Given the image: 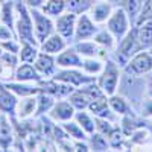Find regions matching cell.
Wrapping results in <instances>:
<instances>
[{
	"mask_svg": "<svg viewBox=\"0 0 152 152\" xmlns=\"http://www.w3.org/2000/svg\"><path fill=\"white\" fill-rule=\"evenodd\" d=\"M18 12L20 14H18V21H17V29H18V34L21 37V40L35 44V40L32 37V23H31V18L28 15L26 8L18 5Z\"/></svg>",
	"mask_w": 152,
	"mask_h": 152,
	"instance_id": "6da1fadb",
	"label": "cell"
},
{
	"mask_svg": "<svg viewBox=\"0 0 152 152\" xmlns=\"http://www.w3.org/2000/svg\"><path fill=\"white\" fill-rule=\"evenodd\" d=\"M32 17L35 20V32H37V38L40 41H43L44 38L49 35V32L52 31V23L49 18H46L44 15H41L40 12H32Z\"/></svg>",
	"mask_w": 152,
	"mask_h": 152,
	"instance_id": "7a4b0ae2",
	"label": "cell"
},
{
	"mask_svg": "<svg viewBox=\"0 0 152 152\" xmlns=\"http://www.w3.org/2000/svg\"><path fill=\"white\" fill-rule=\"evenodd\" d=\"M116 82H117V70L113 64L108 66L107 72H105V76L102 79V87L107 93H113L114 91V87H116Z\"/></svg>",
	"mask_w": 152,
	"mask_h": 152,
	"instance_id": "3957f363",
	"label": "cell"
},
{
	"mask_svg": "<svg viewBox=\"0 0 152 152\" xmlns=\"http://www.w3.org/2000/svg\"><path fill=\"white\" fill-rule=\"evenodd\" d=\"M110 29L116 34L117 37H120L126 31V18H125V14H123L122 11H117L116 14H114V17L111 18Z\"/></svg>",
	"mask_w": 152,
	"mask_h": 152,
	"instance_id": "277c9868",
	"label": "cell"
},
{
	"mask_svg": "<svg viewBox=\"0 0 152 152\" xmlns=\"http://www.w3.org/2000/svg\"><path fill=\"white\" fill-rule=\"evenodd\" d=\"M132 70L138 72V73H143V72H148L149 69H152V59L146 55V53H142L134 58L132 64H131Z\"/></svg>",
	"mask_w": 152,
	"mask_h": 152,
	"instance_id": "5b68a950",
	"label": "cell"
},
{
	"mask_svg": "<svg viewBox=\"0 0 152 152\" xmlns=\"http://www.w3.org/2000/svg\"><path fill=\"white\" fill-rule=\"evenodd\" d=\"M73 20L75 17L73 15H62L61 18H58L56 21V28L58 31L64 35V37H70L72 35V31H73Z\"/></svg>",
	"mask_w": 152,
	"mask_h": 152,
	"instance_id": "8992f818",
	"label": "cell"
},
{
	"mask_svg": "<svg viewBox=\"0 0 152 152\" xmlns=\"http://www.w3.org/2000/svg\"><path fill=\"white\" fill-rule=\"evenodd\" d=\"M64 47V43L59 37H52L50 40H47L44 44H43V52H47V53H56L59 50Z\"/></svg>",
	"mask_w": 152,
	"mask_h": 152,
	"instance_id": "52a82bcc",
	"label": "cell"
},
{
	"mask_svg": "<svg viewBox=\"0 0 152 152\" xmlns=\"http://www.w3.org/2000/svg\"><path fill=\"white\" fill-rule=\"evenodd\" d=\"M17 79L18 81H31V79H38V75L35 73L34 67L29 64H24L17 70Z\"/></svg>",
	"mask_w": 152,
	"mask_h": 152,
	"instance_id": "ba28073f",
	"label": "cell"
},
{
	"mask_svg": "<svg viewBox=\"0 0 152 152\" xmlns=\"http://www.w3.org/2000/svg\"><path fill=\"white\" fill-rule=\"evenodd\" d=\"M14 105H15V97L11 96L5 88H2V91H0V110L12 111Z\"/></svg>",
	"mask_w": 152,
	"mask_h": 152,
	"instance_id": "9c48e42d",
	"label": "cell"
},
{
	"mask_svg": "<svg viewBox=\"0 0 152 152\" xmlns=\"http://www.w3.org/2000/svg\"><path fill=\"white\" fill-rule=\"evenodd\" d=\"M35 102H37V100H35L34 97H29V99L21 100L20 105H18V116H20L21 119H24V117H28L29 114H32V113H34Z\"/></svg>",
	"mask_w": 152,
	"mask_h": 152,
	"instance_id": "30bf717a",
	"label": "cell"
},
{
	"mask_svg": "<svg viewBox=\"0 0 152 152\" xmlns=\"http://www.w3.org/2000/svg\"><path fill=\"white\" fill-rule=\"evenodd\" d=\"M93 32H94V28L90 23V20H88L87 17H82L81 21H79V28H78V38L81 40V38H85L88 35H91Z\"/></svg>",
	"mask_w": 152,
	"mask_h": 152,
	"instance_id": "8fae6325",
	"label": "cell"
},
{
	"mask_svg": "<svg viewBox=\"0 0 152 152\" xmlns=\"http://www.w3.org/2000/svg\"><path fill=\"white\" fill-rule=\"evenodd\" d=\"M35 66H37L38 70L43 72V73H50V72H52V69H53L52 59H50L49 56H46V55H40V56H38Z\"/></svg>",
	"mask_w": 152,
	"mask_h": 152,
	"instance_id": "7c38bea8",
	"label": "cell"
},
{
	"mask_svg": "<svg viewBox=\"0 0 152 152\" xmlns=\"http://www.w3.org/2000/svg\"><path fill=\"white\" fill-rule=\"evenodd\" d=\"M53 117L61 119V120L72 117V107L67 105V104H64V102H62V104H58L56 108H55V113H53Z\"/></svg>",
	"mask_w": 152,
	"mask_h": 152,
	"instance_id": "4fadbf2b",
	"label": "cell"
},
{
	"mask_svg": "<svg viewBox=\"0 0 152 152\" xmlns=\"http://www.w3.org/2000/svg\"><path fill=\"white\" fill-rule=\"evenodd\" d=\"M0 137H2L3 146L6 148L8 146V140H11V128H9L5 116H2V119H0Z\"/></svg>",
	"mask_w": 152,
	"mask_h": 152,
	"instance_id": "5bb4252c",
	"label": "cell"
},
{
	"mask_svg": "<svg viewBox=\"0 0 152 152\" xmlns=\"http://www.w3.org/2000/svg\"><path fill=\"white\" fill-rule=\"evenodd\" d=\"M58 62H59V66H82L78 59V56L72 52H66L64 55H61Z\"/></svg>",
	"mask_w": 152,
	"mask_h": 152,
	"instance_id": "9a60e30c",
	"label": "cell"
},
{
	"mask_svg": "<svg viewBox=\"0 0 152 152\" xmlns=\"http://www.w3.org/2000/svg\"><path fill=\"white\" fill-rule=\"evenodd\" d=\"M108 12H110V6L107 3H100L97 6H94L93 9V17L96 21H104L108 17Z\"/></svg>",
	"mask_w": 152,
	"mask_h": 152,
	"instance_id": "2e32d148",
	"label": "cell"
},
{
	"mask_svg": "<svg viewBox=\"0 0 152 152\" xmlns=\"http://www.w3.org/2000/svg\"><path fill=\"white\" fill-rule=\"evenodd\" d=\"M140 43L143 46H149L152 43V23H148L140 29Z\"/></svg>",
	"mask_w": 152,
	"mask_h": 152,
	"instance_id": "e0dca14e",
	"label": "cell"
},
{
	"mask_svg": "<svg viewBox=\"0 0 152 152\" xmlns=\"http://www.w3.org/2000/svg\"><path fill=\"white\" fill-rule=\"evenodd\" d=\"M62 8H64V2H62V0H49V3L44 6V11L47 14L55 15V14L62 11Z\"/></svg>",
	"mask_w": 152,
	"mask_h": 152,
	"instance_id": "ac0fdd59",
	"label": "cell"
},
{
	"mask_svg": "<svg viewBox=\"0 0 152 152\" xmlns=\"http://www.w3.org/2000/svg\"><path fill=\"white\" fill-rule=\"evenodd\" d=\"M88 5H90V0H67V6L72 12H81Z\"/></svg>",
	"mask_w": 152,
	"mask_h": 152,
	"instance_id": "d6986e66",
	"label": "cell"
},
{
	"mask_svg": "<svg viewBox=\"0 0 152 152\" xmlns=\"http://www.w3.org/2000/svg\"><path fill=\"white\" fill-rule=\"evenodd\" d=\"M35 56H37V50H35L32 46H29V44H24L23 49H21V53H20L21 61H24V62H31V61H34Z\"/></svg>",
	"mask_w": 152,
	"mask_h": 152,
	"instance_id": "ffe728a7",
	"label": "cell"
},
{
	"mask_svg": "<svg viewBox=\"0 0 152 152\" xmlns=\"http://www.w3.org/2000/svg\"><path fill=\"white\" fill-rule=\"evenodd\" d=\"M131 50H135V40H134V35H128V38L125 40L123 46H122V52L125 55H128V53H132Z\"/></svg>",
	"mask_w": 152,
	"mask_h": 152,
	"instance_id": "44dd1931",
	"label": "cell"
},
{
	"mask_svg": "<svg viewBox=\"0 0 152 152\" xmlns=\"http://www.w3.org/2000/svg\"><path fill=\"white\" fill-rule=\"evenodd\" d=\"M8 88H9V90H12V91L21 93V94H32V93H35V91H37L35 88H32V87H18V85H8Z\"/></svg>",
	"mask_w": 152,
	"mask_h": 152,
	"instance_id": "7402d4cb",
	"label": "cell"
},
{
	"mask_svg": "<svg viewBox=\"0 0 152 152\" xmlns=\"http://www.w3.org/2000/svg\"><path fill=\"white\" fill-rule=\"evenodd\" d=\"M125 6H126L129 14L134 15L137 12V9L140 8V0H125Z\"/></svg>",
	"mask_w": 152,
	"mask_h": 152,
	"instance_id": "603a6c76",
	"label": "cell"
},
{
	"mask_svg": "<svg viewBox=\"0 0 152 152\" xmlns=\"http://www.w3.org/2000/svg\"><path fill=\"white\" fill-rule=\"evenodd\" d=\"M87 97L85 96H81V94H75L73 97H72V100H73V104L78 107V108H84L85 105H87V100H85Z\"/></svg>",
	"mask_w": 152,
	"mask_h": 152,
	"instance_id": "cb8c5ba5",
	"label": "cell"
},
{
	"mask_svg": "<svg viewBox=\"0 0 152 152\" xmlns=\"http://www.w3.org/2000/svg\"><path fill=\"white\" fill-rule=\"evenodd\" d=\"M149 17H152V0H148L146 8H145V11L142 12V18H140V21H143V20H146V18H149Z\"/></svg>",
	"mask_w": 152,
	"mask_h": 152,
	"instance_id": "d4e9b609",
	"label": "cell"
},
{
	"mask_svg": "<svg viewBox=\"0 0 152 152\" xmlns=\"http://www.w3.org/2000/svg\"><path fill=\"white\" fill-rule=\"evenodd\" d=\"M3 21L6 24H11V21H12V17H11V5L9 3H6L5 8H3Z\"/></svg>",
	"mask_w": 152,
	"mask_h": 152,
	"instance_id": "484cf974",
	"label": "cell"
},
{
	"mask_svg": "<svg viewBox=\"0 0 152 152\" xmlns=\"http://www.w3.org/2000/svg\"><path fill=\"white\" fill-rule=\"evenodd\" d=\"M105 107H107V102H105L104 99H99L97 102H94V104L91 105V110H93L94 113H100V110L105 108Z\"/></svg>",
	"mask_w": 152,
	"mask_h": 152,
	"instance_id": "4316f807",
	"label": "cell"
},
{
	"mask_svg": "<svg viewBox=\"0 0 152 152\" xmlns=\"http://www.w3.org/2000/svg\"><path fill=\"white\" fill-rule=\"evenodd\" d=\"M79 120L84 122V126H85L87 131H93V125H91L90 120H88V117L85 116V114H79Z\"/></svg>",
	"mask_w": 152,
	"mask_h": 152,
	"instance_id": "83f0119b",
	"label": "cell"
},
{
	"mask_svg": "<svg viewBox=\"0 0 152 152\" xmlns=\"http://www.w3.org/2000/svg\"><path fill=\"white\" fill-rule=\"evenodd\" d=\"M11 38H12V35H11L9 29L5 26H0V40H11Z\"/></svg>",
	"mask_w": 152,
	"mask_h": 152,
	"instance_id": "f1b7e54d",
	"label": "cell"
},
{
	"mask_svg": "<svg viewBox=\"0 0 152 152\" xmlns=\"http://www.w3.org/2000/svg\"><path fill=\"white\" fill-rule=\"evenodd\" d=\"M40 104H41V107H40V110H38V111L41 113V111H44V108L47 110L50 105H52V100H50L49 97H41L40 99Z\"/></svg>",
	"mask_w": 152,
	"mask_h": 152,
	"instance_id": "f546056e",
	"label": "cell"
},
{
	"mask_svg": "<svg viewBox=\"0 0 152 152\" xmlns=\"http://www.w3.org/2000/svg\"><path fill=\"white\" fill-rule=\"evenodd\" d=\"M85 69H88L90 72H97L100 69V66L97 64V62H91V61H87L85 62Z\"/></svg>",
	"mask_w": 152,
	"mask_h": 152,
	"instance_id": "4dcf8cb0",
	"label": "cell"
},
{
	"mask_svg": "<svg viewBox=\"0 0 152 152\" xmlns=\"http://www.w3.org/2000/svg\"><path fill=\"white\" fill-rule=\"evenodd\" d=\"M78 49H79V50H84L82 53H87V55H93V53H94V47H93V46H88V44L79 46Z\"/></svg>",
	"mask_w": 152,
	"mask_h": 152,
	"instance_id": "1f68e13d",
	"label": "cell"
},
{
	"mask_svg": "<svg viewBox=\"0 0 152 152\" xmlns=\"http://www.w3.org/2000/svg\"><path fill=\"white\" fill-rule=\"evenodd\" d=\"M97 40L100 41V43H104V44H107V46H111V38L108 37V35H105V34H102Z\"/></svg>",
	"mask_w": 152,
	"mask_h": 152,
	"instance_id": "d6a6232c",
	"label": "cell"
},
{
	"mask_svg": "<svg viewBox=\"0 0 152 152\" xmlns=\"http://www.w3.org/2000/svg\"><path fill=\"white\" fill-rule=\"evenodd\" d=\"M119 99H113V105H114V108L116 110H120V111H125V105H123V102H117Z\"/></svg>",
	"mask_w": 152,
	"mask_h": 152,
	"instance_id": "836d02e7",
	"label": "cell"
},
{
	"mask_svg": "<svg viewBox=\"0 0 152 152\" xmlns=\"http://www.w3.org/2000/svg\"><path fill=\"white\" fill-rule=\"evenodd\" d=\"M6 49H11L12 50V53H15L17 52V50H18V47H17V44H14V43H11V40H9V43H5L3 44Z\"/></svg>",
	"mask_w": 152,
	"mask_h": 152,
	"instance_id": "e575fe53",
	"label": "cell"
},
{
	"mask_svg": "<svg viewBox=\"0 0 152 152\" xmlns=\"http://www.w3.org/2000/svg\"><path fill=\"white\" fill-rule=\"evenodd\" d=\"M41 2H43V0H28V3L32 5V6H40Z\"/></svg>",
	"mask_w": 152,
	"mask_h": 152,
	"instance_id": "d590c367",
	"label": "cell"
},
{
	"mask_svg": "<svg viewBox=\"0 0 152 152\" xmlns=\"http://www.w3.org/2000/svg\"><path fill=\"white\" fill-rule=\"evenodd\" d=\"M0 55H2V52H0Z\"/></svg>",
	"mask_w": 152,
	"mask_h": 152,
	"instance_id": "8d00e7d4",
	"label": "cell"
}]
</instances>
